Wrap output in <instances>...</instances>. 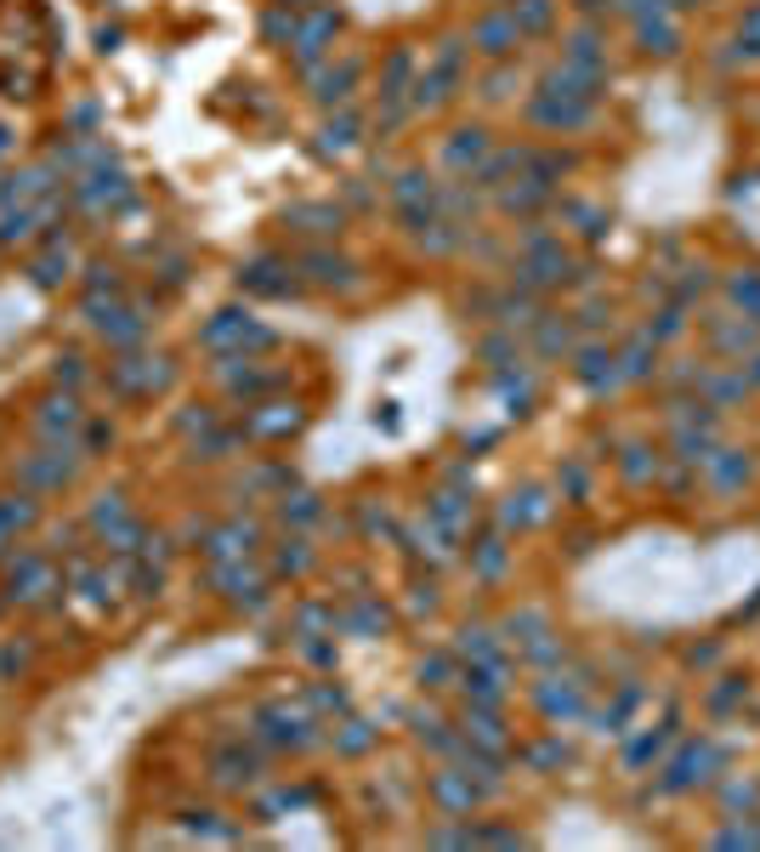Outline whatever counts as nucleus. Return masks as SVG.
<instances>
[{
  "instance_id": "1",
  "label": "nucleus",
  "mask_w": 760,
  "mask_h": 852,
  "mask_svg": "<svg viewBox=\"0 0 760 852\" xmlns=\"http://www.w3.org/2000/svg\"><path fill=\"white\" fill-rule=\"evenodd\" d=\"M0 597L12 609H58L68 586H63V568L46 546H17L7 563H0Z\"/></svg>"
},
{
  "instance_id": "2",
  "label": "nucleus",
  "mask_w": 760,
  "mask_h": 852,
  "mask_svg": "<svg viewBox=\"0 0 760 852\" xmlns=\"http://www.w3.org/2000/svg\"><path fill=\"white\" fill-rule=\"evenodd\" d=\"M460 74H466V46L460 40H443L438 58L426 63V74L409 86L415 91V109H443L448 97H454V86H460Z\"/></svg>"
},
{
  "instance_id": "3",
  "label": "nucleus",
  "mask_w": 760,
  "mask_h": 852,
  "mask_svg": "<svg viewBox=\"0 0 760 852\" xmlns=\"http://www.w3.org/2000/svg\"><path fill=\"white\" fill-rule=\"evenodd\" d=\"M199 341H205L211 353H221V359H244L250 347H273V330H267V324H256L250 313H233V308H227V313H216V318L205 324V336H199Z\"/></svg>"
},
{
  "instance_id": "4",
  "label": "nucleus",
  "mask_w": 760,
  "mask_h": 852,
  "mask_svg": "<svg viewBox=\"0 0 760 852\" xmlns=\"http://www.w3.org/2000/svg\"><path fill=\"white\" fill-rule=\"evenodd\" d=\"M29 426H35V438H40V443H68V438H80L86 410H80V398H74V392L58 387V392H46L40 404H35Z\"/></svg>"
},
{
  "instance_id": "5",
  "label": "nucleus",
  "mask_w": 760,
  "mask_h": 852,
  "mask_svg": "<svg viewBox=\"0 0 760 852\" xmlns=\"http://www.w3.org/2000/svg\"><path fill=\"white\" fill-rule=\"evenodd\" d=\"M335 35H341V12L335 7H318L307 23H295V35H290V52H295V63H318L329 46H335Z\"/></svg>"
},
{
  "instance_id": "6",
  "label": "nucleus",
  "mask_w": 760,
  "mask_h": 852,
  "mask_svg": "<svg viewBox=\"0 0 760 852\" xmlns=\"http://www.w3.org/2000/svg\"><path fill=\"white\" fill-rule=\"evenodd\" d=\"M148 330H154L148 308H125V302H114V308L103 313V324H97V336H103L114 353H137V347L148 341Z\"/></svg>"
},
{
  "instance_id": "7",
  "label": "nucleus",
  "mask_w": 760,
  "mask_h": 852,
  "mask_svg": "<svg viewBox=\"0 0 760 852\" xmlns=\"http://www.w3.org/2000/svg\"><path fill=\"white\" fill-rule=\"evenodd\" d=\"M211 586H216L221 597H233L239 609H262V591H267V580H262L256 568H244V557H227V563H216Z\"/></svg>"
},
{
  "instance_id": "8",
  "label": "nucleus",
  "mask_w": 760,
  "mask_h": 852,
  "mask_svg": "<svg viewBox=\"0 0 760 852\" xmlns=\"http://www.w3.org/2000/svg\"><path fill=\"white\" fill-rule=\"evenodd\" d=\"M46 193H58V171L52 165H29L0 177V205H40Z\"/></svg>"
},
{
  "instance_id": "9",
  "label": "nucleus",
  "mask_w": 760,
  "mask_h": 852,
  "mask_svg": "<svg viewBox=\"0 0 760 852\" xmlns=\"http://www.w3.org/2000/svg\"><path fill=\"white\" fill-rule=\"evenodd\" d=\"M301 273H307L313 285H324V290H352V285H358V262L335 256V250H307V256H301Z\"/></svg>"
},
{
  "instance_id": "10",
  "label": "nucleus",
  "mask_w": 760,
  "mask_h": 852,
  "mask_svg": "<svg viewBox=\"0 0 760 852\" xmlns=\"http://www.w3.org/2000/svg\"><path fill=\"white\" fill-rule=\"evenodd\" d=\"M517 40H522V29H517L511 12H489V17H477V29H471V46L483 58H511Z\"/></svg>"
},
{
  "instance_id": "11",
  "label": "nucleus",
  "mask_w": 760,
  "mask_h": 852,
  "mask_svg": "<svg viewBox=\"0 0 760 852\" xmlns=\"http://www.w3.org/2000/svg\"><path fill=\"white\" fill-rule=\"evenodd\" d=\"M68 267H74V256H68V234H46V250L29 262V279H35L40 290H58V285L68 279Z\"/></svg>"
},
{
  "instance_id": "12",
  "label": "nucleus",
  "mask_w": 760,
  "mask_h": 852,
  "mask_svg": "<svg viewBox=\"0 0 760 852\" xmlns=\"http://www.w3.org/2000/svg\"><path fill=\"white\" fill-rule=\"evenodd\" d=\"M278 273H284L278 256H256L250 267H239V285L256 290V296H290V279H278Z\"/></svg>"
},
{
  "instance_id": "13",
  "label": "nucleus",
  "mask_w": 760,
  "mask_h": 852,
  "mask_svg": "<svg viewBox=\"0 0 760 852\" xmlns=\"http://www.w3.org/2000/svg\"><path fill=\"white\" fill-rule=\"evenodd\" d=\"M358 74H364V63H358V58H346L341 68H324L313 97H318L324 109H335V103H346V97H352V80H358Z\"/></svg>"
},
{
  "instance_id": "14",
  "label": "nucleus",
  "mask_w": 760,
  "mask_h": 852,
  "mask_svg": "<svg viewBox=\"0 0 760 852\" xmlns=\"http://www.w3.org/2000/svg\"><path fill=\"white\" fill-rule=\"evenodd\" d=\"M483 154H489V131H483V125H471V131H454V137H448V148H443L448 171H471Z\"/></svg>"
},
{
  "instance_id": "15",
  "label": "nucleus",
  "mask_w": 760,
  "mask_h": 852,
  "mask_svg": "<svg viewBox=\"0 0 760 852\" xmlns=\"http://www.w3.org/2000/svg\"><path fill=\"white\" fill-rule=\"evenodd\" d=\"M35 637H7L0 642V682H17V676H29L35 671Z\"/></svg>"
},
{
  "instance_id": "16",
  "label": "nucleus",
  "mask_w": 760,
  "mask_h": 852,
  "mask_svg": "<svg viewBox=\"0 0 760 852\" xmlns=\"http://www.w3.org/2000/svg\"><path fill=\"white\" fill-rule=\"evenodd\" d=\"M35 228H40V211H35V205H7V216H0V250L29 245Z\"/></svg>"
},
{
  "instance_id": "17",
  "label": "nucleus",
  "mask_w": 760,
  "mask_h": 852,
  "mask_svg": "<svg viewBox=\"0 0 760 852\" xmlns=\"http://www.w3.org/2000/svg\"><path fill=\"white\" fill-rule=\"evenodd\" d=\"M216 779L221 785H250L256 779V756H250V750H239V744H227V750H216Z\"/></svg>"
},
{
  "instance_id": "18",
  "label": "nucleus",
  "mask_w": 760,
  "mask_h": 852,
  "mask_svg": "<svg viewBox=\"0 0 760 852\" xmlns=\"http://www.w3.org/2000/svg\"><path fill=\"white\" fill-rule=\"evenodd\" d=\"M392 199H397L403 211H420V199H426V205H432V199H438V188H432V177H426V171H403V177H397V188H392Z\"/></svg>"
},
{
  "instance_id": "19",
  "label": "nucleus",
  "mask_w": 760,
  "mask_h": 852,
  "mask_svg": "<svg viewBox=\"0 0 760 852\" xmlns=\"http://www.w3.org/2000/svg\"><path fill=\"white\" fill-rule=\"evenodd\" d=\"M284 222H301L307 234H341V211L335 205H295V211H284Z\"/></svg>"
},
{
  "instance_id": "20",
  "label": "nucleus",
  "mask_w": 760,
  "mask_h": 852,
  "mask_svg": "<svg viewBox=\"0 0 760 852\" xmlns=\"http://www.w3.org/2000/svg\"><path fill=\"white\" fill-rule=\"evenodd\" d=\"M46 540H52V546H46V551H52L58 563H68V557H80V551H86L91 529H86V523H58V529L46 535Z\"/></svg>"
},
{
  "instance_id": "21",
  "label": "nucleus",
  "mask_w": 760,
  "mask_h": 852,
  "mask_svg": "<svg viewBox=\"0 0 760 852\" xmlns=\"http://www.w3.org/2000/svg\"><path fill=\"white\" fill-rule=\"evenodd\" d=\"M352 142H358V120H352V114H335V120L318 131V148H324V154H346Z\"/></svg>"
},
{
  "instance_id": "22",
  "label": "nucleus",
  "mask_w": 760,
  "mask_h": 852,
  "mask_svg": "<svg viewBox=\"0 0 760 852\" xmlns=\"http://www.w3.org/2000/svg\"><path fill=\"white\" fill-rule=\"evenodd\" d=\"M550 0H511V17H517V29L522 35H540V29H550Z\"/></svg>"
},
{
  "instance_id": "23",
  "label": "nucleus",
  "mask_w": 760,
  "mask_h": 852,
  "mask_svg": "<svg viewBox=\"0 0 760 852\" xmlns=\"http://www.w3.org/2000/svg\"><path fill=\"white\" fill-rule=\"evenodd\" d=\"M86 375H91V369H86L80 353H58V359H52V381H58L63 392H80V387H86Z\"/></svg>"
},
{
  "instance_id": "24",
  "label": "nucleus",
  "mask_w": 760,
  "mask_h": 852,
  "mask_svg": "<svg viewBox=\"0 0 760 852\" xmlns=\"http://www.w3.org/2000/svg\"><path fill=\"white\" fill-rule=\"evenodd\" d=\"M86 296H114V302H119V296H125V279H119L109 262H91V267H86Z\"/></svg>"
},
{
  "instance_id": "25",
  "label": "nucleus",
  "mask_w": 760,
  "mask_h": 852,
  "mask_svg": "<svg viewBox=\"0 0 760 852\" xmlns=\"http://www.w3.org/2000/svg\"><path fill=\"white\" fill-rule=\"evenodd\" d=\"M109 443H114V421H103V415L91 421V415H86V426H80V449H86V461H91V455H103Z\"/></svg>"
},
{
  "instance_id": "26",
  "label": "nucleus",
  "mask_w": 760,
  "mask_h": 852,
  "mask_svg": "<svg viewBox=\"0 0 760 852\" xmlns=\"http://www.w3.org/2000/svg\"><path fill=\"white\" fill-rule=\"evenodd\" d=\"M313 563V551H307V540H284V551H278V574H301Z\"/></svg>"
},
{
  "instance_id": "27",
  "label": "nucleus",
  "mask_w": 760,
  "mask_h": 852,
  "mask_svg": "<svg viewBox=\"0 0 760 852\" xmlns=\"http://www.w3.org/2000/svg\"><path fill=\"white\" fill-rule=\"evenodd\" d=\"M341 728H346V734L335 739V750H346V756H358V750H369V739H375V734H369V722H341Z\"/></svg>"
},
{
  "instance_id": "28",
  "label": "nucleus",
  "mask_w": 760,
  "mask_h": 852,
  "mask_svg": "<svg viewBox=\"0 0 760 852\" xmlns=\"http://www.w3.org/2000/svg\"><path fill=\"white\" fill-rule=\"evenodd\" d=\"M420 682H426V688H443V682H448V660H443V654H438V660H420Z\"/></svg>"
},
{
  "instance_id": "29",
  "label": "nucleus",
  "mask_w": 760,
  "mask_h": 852,
  "mask_svg": "<svg viewBox=\"0 0 760 852\" xmlns=\"http://www.w3.org/2000/svg\"><path fill=\"white\" fill-rule=\"evenodd\" d=\"M313 699H318V705H324V711H341V705H346V699H341V693H335V688H318V693H313Z\"/></svg>"
},
{
  "instance_id": "30",
  "label": "nucleus",
  "mask_w": 760,
  "mask_h": 852,
  "mask_svg": "<svg viewBox=\"0 0 760 852\" xmlns=\"http://www.w3.org/2000/svg\"><path fill=\"white\" fill-rule=\"evenodd\" d=\"M278 7H284V12H301V7H313V0H278Z\"/></svg>"
},
{
  "instance_id": "31",
  "label": "nucleus",
  "mask_w": 760,
  "mask_h": 852,
  "mask_svg": "<svg viewBox=\"0 0 760 852\" xmlns=\"http://www.w3.org/2000/svg\"><path fill=\"white\" fill-rule=\"evenodd\" d=\"M7 148H12V131H7V125H0V154H7Z\"/></svg>"
},
{
  "instance_id": "32",
  "label": "nucleus",
  "mask_w": 760,
  "mask_h": 852,
  "mask_svg": "<svg viewBox=\"0 0 760 852\" xmlns=\"http://www.w3.org/2000/svg\"><path fill=\"white\" fill-rule=\"evenodd\" d=\"M579 7H596V0H579Z\"/></svg>"
},
{
  "instance_id": "33",
  "label": "nucleus",
  "mask_w": 760,
  "mask_h": 852,
  "mask_svg": "<svg viewBox=\"0 0 760 852\" xmlns=\"http://www.w3.org/2000/svg\"><path fill=\"white\" fill-rule=\"evenodd\" d=\"M755 375H760V369H755Z\"/></svg>"
}]
</instances>
